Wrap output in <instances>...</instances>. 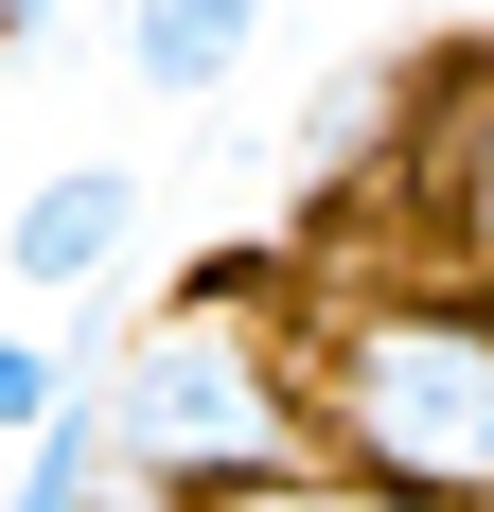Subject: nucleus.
Returning <instances> with one entry per match:
<instances>
[{"instance_id":"f257e3e1","label":"nucleus","mask_w":494,"mask_h":512,"mask_svg":"<svg viewBox=\"0 0 494 512\" xmlns=\"http://www.w3.org/2000/svg\"><path fill=\"white\" fill-rule=\"evenodd\" d=\"M283 336L318 477L406 512H494V283H318Z\"/></svg>"},{"instance_id":"f03ea898","label":"nucleus","mask_w":494,"mask_h":512,"mask_svg":"<svg viewBox=\"0 0 494 512\" xmlns=\"http://www.w3.org/2000/svg\"><path fill=\"white\" fill-rule=\"evenodd\" d=\"M89 424H106V477L142 512H212V495H265V477H318L283 283H230V265L177 283V301L89 371Z\"/></svg>"},{"instance_id":"7ed1b4c3","label":"nucleus","mask_w":494,"mask_h":512,"mask_svg":"<svg viewBox=\"0 0 494 512\" xmlns=\"http://www.w3.org/2000/svg\"><path fill=\"white\" fill-rule=\"evenodd\" d=\"M124 248H142V177L124 159H53L18 195V230H0V283H18V318H71V301L124 283Z\"/></svg>"},{"instance_id":"20e7f679","label":"nucleus","mask_w":494,"mask_h":512,"mask_svg":"<svg viewBox=\"0 0 494 512\" xmlns=\"http://www.w3.org/2000/svg\"><path fill=\"white\" fill-rule=\"evenodd\" d=\"M247 36H265V0H124V71H142V106H212L247 71Z\"/></svg>"},{"instance_id":"39448f33","label":"nucleus","mask_w":494,"mask_h":512,"mask_svg":"<svg viewBox=\"0 0 494 512\" xmlns=\"http://www.w3.org/2000/svg\"><path fill=\"white\" fill-rule=\"evenodd\" d=\"M0 512H106V424L53 407L36 442H18V477H0Z\"/></svg>"},{"instance_id":"423d86ee","label":"nucleus","mask_w":494,"mask_h":512,"mask_svg":"<svg viewBox=\"0 0 494 512\" xmlns=\"http://www.w3.org/2000/svg\"><path fill=\"white\" fill-rule=\"evenodd\" d=\"M53 407H89V354H53L36 318H0V442H36Z\"/></svg>"},{"instance_id":"0eeeda50","label":"nucleus","mask_w":494,"mask_h":512,"mask_svg":"<svg viewBox=\"0 0 494 512\" xmlns=\"http://www.w3.org/2000/svg\"><path fill=\"white\" fill-rule=\"evenodd\" d=\"M212 512H406V495H353V477H265V495H212Z\"/></svg>"},{"instance_id":"6e6552de","label":"nucleus","mask_w":494,"mask_h":512,"mask_svg":"<svg viewBox=\"0 0 494 512\" xmlns=\"http://www.w3.org/2000/svg\"><path fill=\"white\" fill-rule=\"evenodd\" d=\"M477 265H494V71H477Z\"/></svg>"},{"instance_id":"1a4fd4ad","label":"nucleus","mask_w":494,"mask_h":512,"mask_svg":"<svg viewBox=\"0 0 494 512\" xmlns=\"http://www.w3.org/2000/svg\"><path fill=\"white\" fill-rule=\"evenodd\" d=\"M53 18H71V0H0V71H18V53H36Z\"/></svg>"},{"instance_id":"9d476101","label":"nucleus","mask_w":494,"mask_h":512,"mask_svg":"<svg viewBox=\"0 0 494 512\" xmlns=\"http://www.w3.org/2000/svg\"><path fill=\"white\" fill-rule=\"evenodd\" d=\"M106 512H142V495H124V477H106Z\"/></svg>"}]
</instances>
